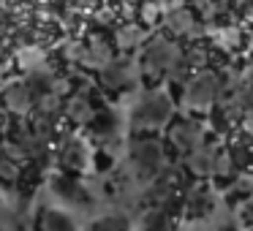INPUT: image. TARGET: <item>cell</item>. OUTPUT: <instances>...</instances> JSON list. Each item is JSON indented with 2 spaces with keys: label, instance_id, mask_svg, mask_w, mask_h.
<instances>
[{
  "label": "cell",
  "instance_id": "6da1fadb",
  "mask_svg": "<svg viewBox=\"0 0 253 231\" xmlns=\"http://www.w3.org/2000/svg\"><path fill=\"white\" fill-rule=\"evenodd\" d=\"M128 166L139 182H150L166 169V147L155 131H131L128 142Z\"/></svg>",
  "mask_w": 253,
  "mask_h": 231
},
{
  "label": "cell",
  "instance_id": "7a4b0ae2",
  "mask_svg": "<svg viewBox=\"0 0 253 231\" xmlns=\"http://www.w3.org/2000/svg\"><path fill=\"white\" fill-rule=\"evenodd\" d=\"M171 120V98L164 90H147L131 109V131H161Z\"/></svg>",
  "mask_w": 253,
  "mask_h": 231
},
{
  "label": "cell",
  "instance_id": "3957f363",
  "mask_svg": "<svg viewBox=\"0 0 253 231\" xmlns=\"http://www.w3.org/2000/svg\"><path fill=\"white\" fill-rule=\"evenodd\" d=\"M49 191L55 193V198H60L63 204H68L74 209H90L95 204L93 193L87 191V185L82 182L79 174H68V171L55 174L49 182Z\"/></svg>",
  "mask_w": 253,
  "mask_h": 231
},
{
  "label": "cell",
  "instance_id": "277c9868",
  "mask_svg": "<svg viewBox=\"0 0 253 231\" xmlns=\"http://www.w3.org/2000/svg\"><path fill=\"white\" fill-rule=\"evenodd\" d=\"M174 60H177L174 46H166L164 41L147 46V52H144V60H142V74H144V79H147L150 84L161 82L166 74L174 71Z\"/></svg>",
  "mask_w": 253,
  "mask_h": 231
},
{
  "label": "cell",
  "instance_id": "5b68a950",
  "mask_svg": "<svg viewBox=\"0 0 253 231\" xmlns=\"http://www.w3.org/2000/svg\"><path fill=\"white\" fill-rule=\"evenodd\" d=\"M169 144H171V150L174 153H180L182 158H188V155L193 153V150L202 144V128H199V122H193V120H177V122H171V128H169Z\"/></svg>",
  "mask_w": 253,
  "mask_h": 231
},
{
  "label": "cell",
  "instance_id": "8992f818",
  "mask_svg": "<svg viewBox=\"0 0 253 231\" xmlns=\"http://www.w3.org/2000/svg\"><path fill=\"white\" fill-rule=\"evenodd\" d=\"M30 231H77V220L60 207H39L33 215Z\"/></svg>",
  "mask_w": 253,
  "mask_h": 231
},
{
  "label": "cell",
  "instance_id": "52a82bcc",
  "mask_svg": "<svg viewBox=\"0 0 253 231\" xmlns=\"http://www.w3.org/2000/svg\"><path fill=\"white\" fill-rule=\"evenodd\" d=\"M60 166L68 174H84V171H87L90 153H87L82 139H77V136L66 139V144H63V150H60Z\"/></svg>",
  "mask_w": 253,
  "mask_h": 231
},
{
  "label": "cell",
  "instance_id": "ba28073f",
  "mask_svg": "<svg viewBox=\"0 0 253 231\" xmlns=\"http://www.w3.org/2000/svg\"><path fill=\"white\" fill-rule=\"evenodd\" d=\"M0 101H3L8 115H28V112H33L39 95H36V90L28 82H19V84H11Z\"/></svg>",
  "mask_w": 253,
  "mask_h": 231
},
{
  "label": "cell",
  "instance_id": "9c48e42d",
  "mask_svg": "<svg viewBox=\"0 0 253 231\" xmlns=\"http://www.w3.org/2000/svg\"><path fill=\"white\" fill-rule=\"evenodd\" d=\"M101 106H104V104H101L95 95H90V93H77L71 101H68L66 115L71 117L77 125H87V122L95 117V112H98Z\"/></svg>",
  "mask_w": 253,
  "mask_h": 231
},
{
  "label": "cell",
  "instance_id": "30bf717a",
  "mask_svg": "<svg viewBox=\"0 0 253 231\" xmlns=\"http://www.w3.org/2000/svg\"><path fill=\"white\" fill-rule=\"evenodd\" d=\"M101 79H104V84H106L109 90H115V93H126V90L131 87L133 82H136L131 63H126V60L106 66V68H104V74H101Z\"/></svg>",
  "mask_w": 253,
  "mask_h": 231
},
{
  "label": "cell",
  "instance_id": "8fae6325",
  "mask_svg": "<svg viewBox=\"0 0 253 231\" xmlns=\"http://www.w3.org/2000/svg\"><path fill=\"white\" fill-rule=\"evenodd\" d=\"M87 131H90V136H95V139H109V136H115V131H117L115 115H112L106 106H101V109L95 112V117L87 122Z\"/></svg>",
  "mask_w": 253,
  "mask_h": 231
},
{
  "label": "cell",
  "instance_id": "7c38bea8",
  "mask_svg": "<svg viewBox=\"0 0 253 231\" xmlns=\"http://www.w3.org/2000/svg\"><path fill=\"white\" fill-rule=\"evenodd\" d=\"M212 98H215V79L210 77V74L193 79L191 87H188V101H191L193 106H204V104H210Z\"/></svg>",
  "mask_w": 253,
  "mask_h": 231
},
{
  "label": "cell",
  "instance_id": "4fadbf2b",
  "mask_svg": "<svg viewBox=\"0 0 253 231\" xmlns=\"http://www.w3.org/2000/svg\"><path fill=\"white\" fill-rule=\"evenodd\" d=\"M185 201H188V218H207V215L212 212V207H215L212 193H210L207 188H199V191L191 193Z\"/></svg>",
  "mask_w": 253,
  "mask_h": 231
},
{
  "label": "cell",
  "instance_id": "5bb4252c",
  "mask_svg": "<svg viewBox=\"0 0 253 231\" xmlns=\"http://www.w3.org/2000/svg\"><path fill=\"white\" fill-rule=\"evenodd\" d=\"M84 231H131V220L123 212H109V215L95 218Z\"/></svg>",
  "mask_w": 253,
  "mask_h": 231
},
{
  "label": "cell",
  "instance_id": "9a60e30c",
  "mask_svg": "<svg viewBox=\"0 0 253 231\" xmlns=\"http://www.w3.org/2000/svg\"><path fill=\"white\" fill-rule=\"evenodd\" d=\"M142 231H171V218L164 207H150L142 218Z\"/></svg>",
  "mask_w": 253,
  "mask_h": 231
},
{
  "label": "cell",
  "instance_id": "2e32d148",
  "mask_svg": "<svg viewBox=\"0 0 253 231\" xmlns=\"http://www.w3.org/2000/svg\"><path fill=\"white\" fill-rule=\"evenodd\" d=\"M251 193H253V182H245V185H242V180H237L234 188H229V193H226V201H229L231 207H237V204L245 201Z\"/></svg>",
  "mask_w": 253,
  "mask_h": 231
},
{
  "label": "cell",
  "instance_id": "e0dca14e",
  "mask_svg": "<svg viewBox=\"0 0 253 231\" xmlns=\"http://www.w3.org/2000/svg\"><path fill=\"white\" fill-rule=\"evenodd\" d=\"M237 215H240V226H242V229L253 226V193L240 204V212H237Z\"/></svg>",
  "mask_w": 253,
  "mask_h": 231
},
{
  "label": "cell",
  "instance_id": "ac0fdd59",
  "mask_svg": "<svg viewBox=\"0 0 253 231\" xmlns=\"http://www.w3.org/2000/svg\"><path fill=\"white\" fill-rule=\"evenodd\" d=\"M0 131L3 133L8 131V112H6V106H3V101H0Z\"/></svg>",
  "mask_w": 253,
  "mask_h": 231
},
{
  "label": "cell",
  "instance_id": "d6986e66",
  "mask_svg": "<svg viewBox=\"0 0 253 231\" xmlns=\"http://www.w3.org/2000/svg\"><path fill=\"white\" fill-rule=\"evenodd\" d=\"M218 231H240V229H237V226H220Z\"/></svg>",
  "mask_w": 253,
  "mask_h": 231
},
{
  "label": "cell",
  "instance_id": "ffe728a7",
  "mask_svg": "<svg viewBox=\"0 0 253 231\" xmlns=\"http://www.w3.org/2000/svg\"><path fill=\"white\" fill-rule=\"evenodd\" d=\"M14 231H28V229H22V226H19V223H17V226H14Z\"/></svg>",
  "mask_w": 253,
  "mask_h": 231
},
{
  "label": "cell",
  "instance_id": "44dd1931",
  "mask_svg": "<svg viewBox=\"0 0 253 231\" xmlns=\"http://www.w3.org/2000/svg\"><path fill=\"white\" fill-rule=\"evenodd\" d=\"M0 231H8V229H6V223H3V220H0Z\"/></svg>",
  "mask_w": 253,
  "mask_h": 231
},
{
  "label": "cell",
  "instance_id": "7402d4cb",
  "mask_svg": "<svg viewBox=\"0 0 253 231\" xmlns=\"http://www.w3.org/2000/svg\"><path fill=\"white\" fill-rule=\"evenodd\" d=\"M245 231H253V226H248V229H245Z\"/></svg>",
  "mask_w": 253,
  "mask_h": 231
},
{
  "label": "cell",
  "instance_id": "603a6c76",
  "mask_svg": "<svg viewBox=\"0 0 253 231\" xmlns=\"http://www.w3.org/2000/svg\"><path fill=\"white\" fill-rule=\"evenodd\" d=\"M0 142H3V131H0Z\"/></svg>",
  "mask_w": 253,
  "mask_h": 231
},
{
  "label": "cell",
  "instance_id": "cb8c5ba5",
  "mask_svg": "<svg viewBox=\"0 0 253 231\" xmlns=\"http://www.w3.org/2000/svg\"><path fill=\"white\" fill-rule=\"evenodd\" d=\"M0 209H3V201H0Z\"/></svg>",
  "mask_w": 253,
  "mask_h": 231
}]
</instances>
